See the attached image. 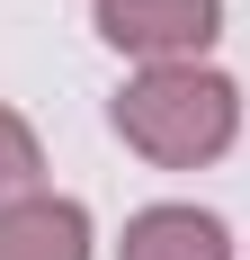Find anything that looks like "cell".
<instances>
[{
  "label": "cell",
  "mask_w": 250,
  "mask_h": 260,
  "mask_svg": "<svg viewBox=\"0 0 250 260\" xmlns=\"http://www.w3.org/2000/svg\"><path fill=\"white\" fill-rule=\"evenodd\" d=\"M116 135L161 171H197L241 135V90L205 63H143L116 90Z\"/></svg>",
  "instance_id": "1"
},
{
  "label": "cell",
  "mask_w": 250,
  "mask_h": 260,
  "mask_svg": "<svg viewBox=\"0 0 250 260\" xmlns=\"http://www.w3.org/2000/svg\"><path fill=\"white\" fill-rule=\"evenodd\" d=\"M224 27V0H99V36L134 63H197Z\"/></svg>",
  "instance_id": "2"
},
{
  "label": "cell",
  "mask_w": 250,
  "mask_h": 260,
  "mask_svg": "<svg viewBox=\"0 0 250 260\" xmlns=\"http://www.w3.org/2000/svg\"><path fill=\"white\" fill-rule=\"evenodd\" d=\"M0 260H90V215L72 198H18L0 207Z\"/></svg>",
  "instance_id": "3"
},
{
  "label": "cell",
  "mask_w": 250,
  "mask_h": 260,
  "mask_svg": "<svg viewBox=\"0 0 250 260\" xmlns=\"http://www.w3.org/2000/svg\"><path fill=\"white\" fill-rule=\"evenodd\" d=\"M116 260H232V242H224V224L205 207H143L125 224Z\"/></svg>",
  "instance_id": "4"
},
{
  "label": "cell",
  "mask_w": 250,
  "mask_h": 260,
  "mask_svg": "<svg viewBox=\"0 0 250 260\" xmlns=\"http://www.w3.org/2000/svg\"><path fill=\"white\" fill-rule=\"evenodd\" d=\"M36 171H45V153H36L27 117H18V108H0V207L36 198Z\"/></svg>",
  "instance_id": "5"
}]
</instances>
